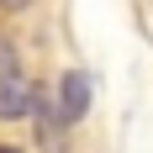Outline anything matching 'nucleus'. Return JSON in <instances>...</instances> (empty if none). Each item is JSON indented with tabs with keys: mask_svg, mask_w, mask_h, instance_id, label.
<instances>
[{
	"mask_svg": "<svg viewBox=\"0 0 153 153\" xmlns=\"http://www.w3.org/2000/svg\"><path fill=\"white\" fill-rule=\"evenodd\" d=\"M53 106H58V122H63V127H74L79 116L90 111V74L69 69V74L58 79V100H53Z\"/></svg>",
	"mask_w": 153,
	"mask_h": 153,
	"instance_id": "nucleus-2",
	"label": "nucleus"
},
{
	"mask_svg": "<svg viewBox=\"0 0 153 153\" xmlns=\"http://www.w3.org/2000/svg\"><path fill=\"white\" fill-rule=\"evenodd\" d=\"M0 5H27V0H0Z\"/></svg>",
	"mask_w": 153,
	"mask_h": 153,
	"instance_id": "nucleus-3",
	"label": "nucleus"
},
{
	"mask_svg": "<svg viewBox=\"0 0 153 153\" xmlns=\"http://www.w3.org/2000/svg\"><path fill=\"white\" fill-rule=\"evenodd\" d=\"M32 106H37V90H32L27 74H21L16 48L0 42V116H5V122H16V116H27Z\"/></svg>",
	"mask_w": 153,
	"mask_h": 153,
	"instance_id": "nucleus-1",
	"label": "nucleus"
},
{
	"mask_svg": "<svg viewBox=\"0 0 153 153\" xmlns=\"http://www.w3.org/2000/svg\"><path fill=\"white\" fill-rule=\"evenodd\" d=\"M0 153H11V148H0Z\"/></svg>",
	"mask_w": 153,
	"mask_h": 153,
	"instance_id": "nucleus-4",
	"label": "nucleus"
}]
</instances>
